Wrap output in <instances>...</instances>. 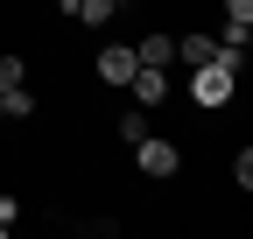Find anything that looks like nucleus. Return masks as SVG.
Segmentation results:
<instances>
[{
    "instance_id": "f257e3e1",
    "label": "nucleus",
    "mask_w": 253,
    "mask_h": 239,
    "mask_svg": "<svg viewBox=\"0 0 253 239\" xmlns=\"http://www.w3.org/2000/svg\"><path fill=\"white\" fill-rule=\"evenodd\" d=\"M232 84H239V71H225V64L211 56V64L190 71V106H225V99H232Z\"/></svg>"
},
{
    "instance_id": "f03ea898",
    "label": "nucleus",
    "mask_w": 253,
    "mask_h": 239,
    "mask_svg": "<svg viewBox=\"0 0 253 239\" xmlns=\"http://www.w3.org/2000/svg\"><path fill=\"white\" fill-rule=\"evenodd\" d=\"M134 169L162 183V176H176V169H183V148H176V141H162V134H141V141H134Z\"/></svg>"
},
{
    "instance_id": "7ed1b4c3",
    "label": "nucleus",
    "mask_w": 253,
    "mask_h": 239,
    "mask_svg": "<svg viewBox=\"0 0 253 239\" xmlns=\"http://www.w3.org/2000/svg\"><path fill=\"white\" fill-rule=\"evenodd\" d=\"M134 71H141V56L126 49V42H106V49H99V78H106V84H126Z\"/></svg>"
},
{
    "instance_id": "20e7f679",
    "label": "nucleus",
    "mask_w": 253,
    "mask_h": 239,
    "mask_svg": "<svg viewBox=\"0 0 253 239\" xmlns=\"http://www.w3.org/2000/svg\"><path fill=\"white\" fill-rule=\"evenodd\" d=\"M126 92H134L141 106H162V99H169V71H155V64H141L134 78H126Z\"/></svg>"
},
{
    "instance_id": "39448f33",
    "label": "nucleus",
    "mask_w": 253,
    "mask_h": 239,
    "mask_svg": "<svg viewBox=\"0 0 253 239\" xmlns=\"http://www.w3.org/2000/svg\"><path fill=\"white\" fill-rule=\"evenodd\" d=\"M134 56H141V64H155V71H176V36H162V28H155V36L134 42Z\"/></svg>"
},
{
    "instance_id": "423d86ee",
    "label": "nucleus",
    "mask_w": 253,
    "mask_h": 239,
    "mask_svg": "<svg viewBox=\"0 0 253 239\" xmlns=\"http://www.w3.org/2000/svg\"><path fill=\"white\" fill-rule=\"evenodd\" d=\"M211 56H218V36H183V42H176V64H183V71L211 64Z\"/></svg>"
},
{
    "instance_id": "0eeeda50",
    "label": "nucleus",
    "mask_w": 253,
    "mask_h": 239,
    "mask_svg": "<svg viewBox=\"0 0 253 239\" xmlns=\"http://www.w3.org/2000/svg\"><path fill=\"white\" fill-rule=\"evenodd\" d=\"M113 7H120V0H78V7H71V21H84V28H106V21H113Z\"/></svg>"
},
{
    "instance_id": "6e6552de",
    "label": "nucleus",
    "mask_w": 253,
    "mask_h": 239,
    "mask_svg": "<svg viewBox=\"0 0 253 239\" xmlns=\"http://www.w3.org/2000/svg\"><path fill=\"white\" fill-rule=\"evenodd\" d=\"M14 84H28V64L14 49H0V92H14Z\"/></svg>"
},
{
    "instance_id": "1a4fd4ad",
    "label": "nucleus",
    "mask_w": 253,
    "mask_h": 239,
    "mask_svg": "<svg viewBox=\"0 0 253 239\" xmlns=\"http://www.w3.org/2000/svg\"><path fill=\"white\" fill-rule=\"evenodd\" d=\"M0 106H7V120H28V113H36V92L14 84V92H0Z\"/></svg>"
},
{
    "instance_id": "9d476101",
    "label": "nucleus",
    "mask_w": 253,
    "mask_h": 239,
    "mask_svg": "<svg viewBox=\"0 0 253 239\" xmlns=\"http://www.w3.org/2000/svg\"><path fill=\"white\" fill-rule=\"evenodd\" d=\"M141 134H148V113H141V106H126V113H120V141H126V148H134Z\"/></svg>"
},
{
    "instance_id": "9b49d317",
    "label": "nucleus",
    "mask_w": 253,
    "mask_h": 239,
    "mask_svg": "<svg viewBox=\"0 0 253 239\" xmlns=\"http://www.w3.org/2000/svg\"><path fill=\"white\" fill-rule=\"evenodd\" d=\"M232 183H239V190H253V155H246V148L232 155Z\"/></svg>"
},
{
    "instance_id": "f8f14e48",
    "label": "nucleus",
    "mask_w": 253,
    "mask_h": 239,
    "mask_svg": "<svg viewBox=\"0 0 253 239\" xmlns=\"http://www.w3.org/2000/svg\"><path fill=\"white\" fill-rule=\"evenodd\" d=\"M225 21H253V0H225Z\"/></svg>"
},
{
    "instance_id": "ddd939ff",
    "label": "nucleus",
    "mask_w": 253,
    "mask_h": 239,
    "mask_svg": "<svg viewBox=\"0 0 253 239\" xmlns=\"http://www.w3.org/2000/svg\"><path fill=\"white\" fill-rule=\"evenodd\" d=\"M0 120H7V106H0Z\"/></svg>"
}]
</instances>
